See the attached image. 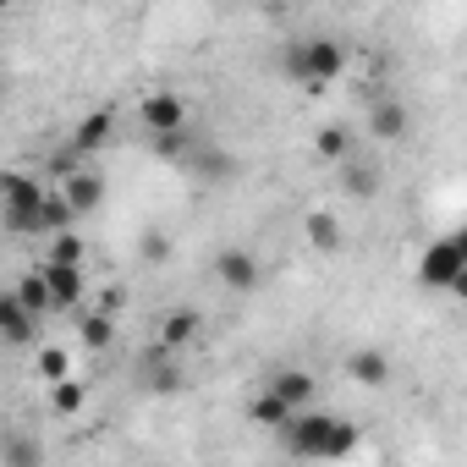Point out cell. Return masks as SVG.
<instances>
[{"instance_id":"1","label":"cell","mask_w":467,"mask_h":467,"mask_svg":"<svg viewBox=\"0 0 467 467\" xmlns=\"http://www.w3.org/2000/svg\"><path fill=\"white\" fill-rule=\"evenodd\" d=\"M275 440H281L292 456H303V462H341V456L358 451L363 429H358L352 418H330V412L303 407V412H292V418L275 429Z\"/></svg>"},{"instance_id":"2","label":"cell","mask_w":467,"mask_h":467,"mask_svg":"<svg viewBox=\"0 0 467 467\" xmlns=\"http://www.w3.org/2000/svg\"><path fill=\"white\" fill-rule=\"evenodd\" d=\"M281 67H286V78L297 83V88H325V83H336L341 72H347V45L341 39H330V34H308V39H292L286 45V56H281Z\"/></svg>"},{"instance_id":"3","label":"cell","mask_w":467,"mask_h":467,"mask_svg":"<svg viewBox=\"0 0 467 467\" xmlns=\"http://www.w3.org/2000/svg\"><path fill=\"white\" fill-rule=\"evenodd\" d=\"M45 220V187L28 171H0V225L12 237H34Z\"/></svg>"},{"instance_id":"4","label":"cell","mask_w":467,"mask_h":467,"mask_svg":"<svg viewBox=\"0 0 467 467\" xmlns=\"http://www.w3.org/2000/svg\"><path fill=\"white\" fill-rule=\"evenodd\" d=\"M418 286L423 292H467V237H434L418 259Z\"/></svg>"},{"instance_id":"5","label":"cell","mask_w":467,"mask_h":467,"mask_svg":"<svg viewBox=\"0 0 467 467\" xmlns=\"http://www.w3.org/2000/svg\"><path fill=\"white\" fill-rule=\"evenodd\" d=\"M138 121H143V132H149V138L187 132V99H182V94H171V88H154V94H143Z\"/></svg>"},{"instance_id":"6","label":"cell","mask_w":467,"mask_h":467,"mask_svg":"<svg viewBox=\"0 0 467 467\" xmlns=\"http://www.w3.org/2000/svg\"><path fill=\"white\" fill-rule=\"evenodd\" d=\"M138 385H143L149 396H182V385H187L182 358L165 352V347H149V352L138 358Z\"/></svg>"},{"instance_id":"7","label":"cell","mask_w":467,"mask_h":467,"mask_svg":"<svg viewBox=\"0 0 467 467\" xmlns=\"http://www.w3.org/2000/svg\"><path fill=\"white\" fill-rule=\"evenodd\" d=\"M214 281L231 286V292H254V286L265 281L259 254H248V248H220V254H214Z\"/></svg>"},{"instance_id":"8","label":"cell","mask_w":467,"mask_h":467,"mask_svg":"<svg viewBox=\"0 0 467 467\" xmlns=\"http://www.w3.org/2000/svg\"><path fill=\"white\" fill-rule=\"evenodd\" d=\"M368 132H374L379 143H401V138L412 132V110H407L396 94H374V105H368Z\"/></svg>"},{"instance_id":"9","label":"cell","mask_w":467,"mask_h":467,"mask_svg":"<svg viewBox=\"0 0 467 467\" xmlns=\"http://www.w3.org/2000/svg\"><path fill=\"white\" fill-rule=\"evenodd\" d=\"M198 330H203V308H192V303H182V308H171L165 319H160V336H154V347H165V352H187L192 341H198Z\"/></svg>"},{"instance_id":"10","label":"cell","mask_w":467,"mask_h":467,"mask_svg":"<svg viewBox=\"0 0 467 467\" xmlns=\"http://www.w3.org/2000/svg\"><path fill=\"white\" fill-rule=\"evenodd\" d=\"M110 138H116V110H88V116L72 127V138H67V154H72V160H83V154H99Z\"/></svg>"},{"instance_id":"11","label":"cell","mask_w":467,"mask_h":467,"mask_svg":"<svg viewBox=\"0 0 467 467\" xmlns=\"http://www.w3.org/2000/svg\"><path fill=\"white\" fill-rule=\"evenodd\" d=\"M61 203L72 209V220L94 214V209L105 203V176H94V171H72V176L61 182Z\"/></svg>"},{"instance_id":"12","label":"cell","mask_w":467,"mask_h":467,"mask_svg":"<svg viewBox=\"0 0 467 467\" xmlns=\"http://www.w3.org/2000/svg\"><path fill=\"white\" fill-rule=\"evenodd\" d=\"M45 286H50V314H83V270H61V265H39Z\"/></svg>"},{"instance_id":"13","label":"cell","mask_w":467,"mask_h":467,"mask_svg":"<svg viewBox=\"0 0 467 467\" xmlns=\"http://www.w3.org/2000/svg\"><path fill=\"white\" fill-rule=\"evenodd\" d=\"M270 396H275L286 412H303V407L319 396V379H314L308 368H281V374L270 379Z\"/></svg>"},{"instance_id":"14","label":"cell","mask_w":467,"mask_h":467,"mask_svg":"<svg viewBox=\"0 0 467 467\" xmlns=\"http://www.w3.org/2000/svg\"><path fill=\"white\" fill-rule=\"evenodd\" d=\"M303 237H308V248H314V254H341L347 231L336 225V214H330V209H308V214H303Z\"/></svg>"},{"instance_id":"15","label":"cell","mask_w":467,"mask_h":467,"mask_svg":"<svg viewBox=\"0 0 467 467\" xmlns=\"http://www.w3.org/2000/svg\"><path fill=\"white\" fill-rule=\"evenodd\" d=\"M347 374H352L358 385L379 390V385H390V358H385L379 347H358V352H347Z\"/></svg>"},{"instance_id":"16","label":"cell","mask_w":467,"mask_h":467,"mask_svg":"<svg viewBox=\"0 0 467 467\" xmlns=\"http://www.w3.org/2000/svg\"><path fill=\"white\" fill-rule=\"evenodd\" d=\"M34 330H39V319H28L12 292H0V341H6V347H28Z\"/></svg>"},{"instance_id":"17","label":"cell","mask_w":467,"mask_h":467,"mask_svg":"<svg viewBox=\"0 0 467 467\" xmlns=\"http://www.w3.org/2000/svg\"><path fill=\"white\" fill-rule=\"evenodd\" d=\"M336 176H341V192H347V198H358V203L379 198V171H374L368 160H347Z\"/></svg>"},{"instance_id":"18","label":"cell","mask_w":467,"mask_h":467,"mask_svg":"<svg viewBox=\"0 0 467 467\" xmlns=\"http://www.w3.org/2000/svg\"><path fill=\"white\" fill-rule=\"evenodd\" d=\"M314 154H319V160H336V165H347V160H352V127H341V121H325V127L314 132Z\"/></svg>"},{"instance_id":"19","label":"cell","mask_w":467,"mask_h":467,"mask_svg":"<svg viewBox=\"0 0 467 467\" xmlns=\"http://www.w3.org/2000/svg\"><path fill=\"white\" fill-rule=\"evenodd\" d=\"M78 341H83L88 352H110V347H116V319L83 308V314H78Z\"/></svg>"},{"instance_id":"20","label":"cell","mask_w":467,"mask_h":467,"mask_svg":"<svg viewBox=\"0 0 467 467\" xmlns=\"http://www.w3.org/2000/svg\"><path fill=\"white\" fill-rule=\"evenodd\" d=\"M12 297L23 303V314H28V319H45V314H50V286H45V275H39V270H28V275L12 286Z\"/></svg>"},{"instance_id":"21","label":"cell","mask_w":467,"mask_h":467,"mask_svg":"<svg viewBox=\"0 0 467 467\" xmlns=\"http://www.w3.org/2000/svg\"><path fill=\"white\" fill-rule=\"evenodd\" d=\"M192 165L209 176V182H231L243 171V160L237 154H225V149H214V143H203V149H192Z\"/></svg>"},{"instance_id":"22","label":"cell","mask_w":467,"mask_h":467,"mask_svg":"<svg viewBox=\"0 0 467 467\" xmlns=\"http://www.w3.org/2000/svg\"><path fill=\"white\" fill-rule=\"evenodd\" d=\"M83 259H88V243L78 237V231H56V237H50V259H45V265H61V270H83Z\"/></svg>"},{"instance_id":"23","label":"cell","mask_w":467,"mask_h":467,"mask_svg":"<svg viewBox=\"0 0 467 467\" xmlns=\"http://www.w3.org/2000/svg\"><path fill=\"white\" fill-rule=\"evenodd\" d=\"M83 401H88V390H83V379H61V385H50V407H56L61 418H72V412H83Z\"/></svg>"},{"instance_id":"24","label":"cell","mask_w":467,"mask_h":467,"mask_svg":"<svg viewBox=\"0 0 467 467\" xmlns=\"http://www.w3.org/2000/svg\"><path fill=\"white\" fill-rule=\"evenodd\" d=\"M39 374H45L50 385L72 379V352H67V347H39Z\"/></svg>"},{"instance_id":"25","label":"cell","mask_w":467,"mask_h":467,"mask_svg":"<svg viewBox=\"0 0 467 467\" xmlns=\"http://www.w3.org/2000/svg\"><path fill=\"white\" fill-rule=\"evenodd\" d=\"M6 467H45L39 440H28V434H6Z\"/></svg>"},{"instance_id":"26","label":"cell","mask_w":467,"mask_h":467,"mask_svg":"<svg viewBox=\"0 0 467 467\" xmlns=\"http://www.w3.org/2000/svg\"><path fill=\"white\" fill-rule=\"evenodd\" d=\"M149 154H154V160H187V154H192V132H165V138H149Z\"/></svg>"},{"instance_id":"27","label":"cell","mask_w":467,"mask_h":467,"mask_svg":"<svg viewBox=\"0 0 467 467\" xmlns=\"http://www.w3.org/2000/svg\"><path fill=\"white\" fill-rule=\"evenodd\" d=\"M248 418H254V423H259V429H281V423H286V418H292V412H286V407H281V401H275V396H270V390H265V396H259V401H254V407H248Z\"/></svg>"},{"instance_id":"28","label":"cell","mask_w":467,"mask_h":467,"mask_svg":"<svg viewBox=\"0 0 467 467\" xmlns=\"http://www.w3.org/2000/svg\"><path fill=\"white\" fill-rule=\"evenodd\" d=\"M39 231H72V209L61 203V192H45V220Z\"/></svg>"},{"instance_id":"29","label":"cell","mask_w":467,"mask_h":467,"mask_svg":"<svg viewBox=\"0 0 467 467\" xmlns=\"http://www.w3.org/2000/svg\"><path fill=\"white\" fill-rule=\"evenodd\" d=\"M121 303H127V292H121V286H110V292H99V308H94V314L116 319V314H121Z\"/></svg>"},{"instance_id":"30","label":"cell","mask_w":467,"mask_h":467,"mask_svg":"<svg viewBox=\"0 0 467 467\" xmlns=\"http://www.w3.org/2000/svg\"><path fill=\"white\" fill-rule=\"evenodd\" d=\"M171 254V243L160 237V231H143V259H165Z\"/></svg>"}]
</instances>
